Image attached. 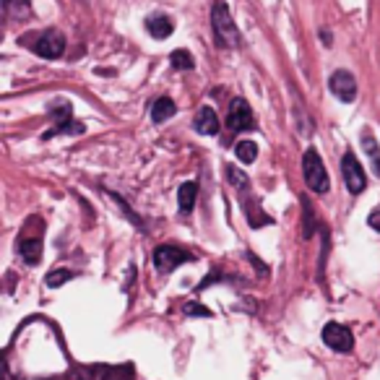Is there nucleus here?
I'll return each mask as SVG.
<instances>
[{"instance_id":"2eb2a0df","label":"nucleus","mask_w":380,"mask_h":380,"mask_svg":"<svg viewBox=\"0 0 380 380\" xmlns=\"http://www.w3.org/2000/svg\"><path fill=\"white\" fill-rule=\"evenodd\" d=\"M3 8H6L10 19H26L31 13L29 0H3Z\"/></svg>"},{"instance_id":"a211bd4d","label":"nucleus","mask_w":380,"mask_h":380,"mask_svg":"<svg viewBox=\"0 0 380 380\" xmlns=\"http://www.w3.org/2000/svg\"><path fill=\"white\" fill-rule=\"evenodd\" d=\"M170 63L177 70H190L193 65H196V61H193V55H190L188 50H175V52H172Z\"/></svg>"},{"instance_id":"6ab92c4d","label":"nucleus","mask_w":380,"mask_h":380,"mask_svg":"<svg viewBox=\"0 0 380 380\" xmlns=\"http://www.w3.org/2000/svg\"><path fill=\"white\" fill-rule=\"evenodd\" d=\"M227 180H230L232 185H237L240 190L248 188V177H245V175H242L237 167H227Z\"/></svg>"},{"instance_id":"f257e3e1","label":"nucleus","mask_w":380,"mask_h":380,"mask_svg":"<svg viewBox=\"0 0 380 380\" xmlns=\"http://www.w3.org/2000/svg\"><path fill=\"white\" fill-rule=\"evenodd\" d=\"M211 29H214V37L219 42V47H237L240 45V31L235 26L230 8L221 0H216L214 8H211Z\"/></svg>"},{"instance_id":"7ed1b4c3","label":"nucleus","mask_w":380,"mask_h":380,"mask_svg":"<svg viewBox=\"0 0 380 380\" xmlns=\"http://www.w3.org/2000/svg\"><path fill=\"white\" fill-rule=\"evenodd\" d=\"M29 47L34 55L47 58V61H55V58H61L63 52H65V40H63L61 31L47 29V31H42V34L29 37Z\"/></svg>"},{"instance_id":"4be33fe9","label":"nucleus","mask_w":380,"mask_h":380,"mask_svg":"<svg viewBox=\"0 0 380 380\" xmlns=\"http://www.w3.org/2000/svg\"><path fill=\"white\" fill-rule=\"evenodd\" d=\"M367 224H370V227H375V230L380 232V209H378V211H372L370 216H367Z\"/></svg>"},{"instance_id":"aec40b11","label":"nucleus","mask_w":380,"mask_h":380,"mask_svg":"<svg viewBox=\"0 0 380 380\" xmlns=\"http://www.w3.org/2000/svg\"><path fill=\"white\" fill-rule=\"evenodd\" d=\"M68 279H73V274L65 269H58V271H52L50 276H47V287H61V284H65Z\"/></svg>"},{"instance_id":"6e6552de","label":"nucleus","mask_w":380,"mask_h":380,"mask_svg":"<svg viewBox=\"0 0 380 380\" xmlns=\"http://www.w3.org/2000/svg\"><path fill=\"white\" fill-rule=\"evenodd\" d=\"M255 118H253L251 104L245 100H232L230 110H227V125L230 130H251Z\"/></svg>"},{"instance_id":"f8f14e48","label":"nucleus","mask_w":380,"mask_h":380,"mask_svg":"<svg viewBox=\"0 0 380 380\" xmlns=\"http://www.w3.org/2000/svg\"><path fill=\"white\" fill-rule=\"evenodd\" d=\"M175 112H177L175 102H172L170 97H161V100H157V102H154V107H151V120L164 122V120H170Z\"/></svg>"},{"instance_id":"412c9836","label":"nucleus","mask_w":380,"mask_h":380,"mask_svg":"<svg viewBox=\"0 0 380 380\" xmlns=\"http://www.w3.org/2000/svg\"><path fill=\"white\" fill-rule=\"evenodd\" d=\"M185 315H196V318H209L211 310H209V308H203V305H198V302H190V305H185Z\"/></svg>"},{"instance_id":"dca6fc26","label":"nucleus","mask_w":380,"mask_h":380,"mask_svg":"<svg viewBox=\"0 0 380 380\" xmlns=\"http://www.w3.org/2000/svg\"><path fill=\"white\" fill-rule=\"evenodd\" d=\"M235 154H237V159L242 164H253V161L258 159V146L253 143V141H240L237 146H235Z\"/></svg>"},{"instance_id":"ddd939ff","label":"nucleus","mask_w":380,"mask_h":380,"mask_svg":"<svg viewBox=\"0 0 380 380\" xmlns=\"http://www.w3.org/2000/svg\"><path fill=\"white\" fill-rule=\"evenodd\" d=\"M196 198H198V185L196 182H182L180 190H177V200H180V211H193L196 206Z\"/></svg>"},{"instance_id":"20e7f679","label":"nucleus","mask_w":380,"mask_h":380,"mask_svg":"<svg viewBox=\"0 0 380 380\" xmlns=\"http://www.w3.org/2000/svg\"><path fill=\"white\" fill-rule=\"evenodd\" d=\"M328 89L331 94L339 102H344V104L357 100V81H354V76H351L349 70H336L328 79Z\"/></svg>"},{"instance_id":"1a4fd4ad","label":"nucleus","mask_w":380,"mask_h":380,"mask_svg":"<svg viewBox=\"0 0 380 380\" xmlns=\"http://www.w3.org/2000/svg\"><path fill=\"white\" fill-rule=\"evenodd\" d=\"M52 115L58 118V122L52 125V130L45 133V138H52V136H58V133H84V125L81 122H73L70 120V107L68 104H58V107H52Z\"/></svg>"},{"instance_id":"f03ea898","label":"nucleus","mask_w":380,"mask_h":380,"mask_svg":"<svg viewBox=\"0 0 380 380\" xmlns=\"http://www.w3.org/2000/svg\"><path fill=\"white\" fill-rule=\"evenodd\" d=\"M302 177H305V185L318 196H323L328 190V172H326L323 159H320V154L315 149H308L305 157H302Z\"/></svg>"},{"instance_id":"9b49d317","label":"nucleus","mask_w":380,"mask_h":380,"mask_svg":"<svg viewBox=\"0 0 380 380\" xmlns=\"http://www.w3.org/2000/svg\"><path fill=\"white\" fill-rule=\"evenodd\" d=\"M146 29H149V34L154 40H167L172 31H175V26H172V19H167V16H151L146 21Z\"/></svg>"},{"instance_id":"f3484780","label":"nucleus","mask_w":380,"mask_h":380,"mask_svg":"<svg viewBox=\"0 0 380 380\" xmlns=\"http://www.w3.org/2000/svg\"><path fill=\"white\" fill-rule=\"evenodd\" d=\"M362 149L367 151V157L372 159V164H375V170H378L380 175V146H378V141H372L370 133H362Z\"/></svg>"},{"instance_id":"0eeeda50","label":"nucleus","mask_w":380,"mask_h":380,"mask_svg":"<svg viewBox=\"0 0 380 380\" xmlns=\"http://www.w3.org/2000/svg\"><path fill=\"white\" fill-rule=\"evenodd\" d=\"M185 260H193V255L180 251V248H175V245H159L154 251V266L159 271H175Z\"/></svg>"},{"instance_id":"39448f33","label":"nucleus","mask_w":380,"mask_h":380,"mask_svg":"<svg viewBox=\"0 0 380 380\" xmlns=\"http://www.w3.org/2000/svg\"><path fill=\"white\" fill-rule=\"evenodd\" d=\"M323 344L333 351H351L354 347V336H351V331L347 326H341V323H328L326 328H323Z\"/></svg>"},{"instance_id":"423d86ee","label":"nucleus","mask_w":380,"mask_h":380,"mask_svg":"<svg viewBox=\"0 0 380 380\" xmlns=\"http://www.w3.org/2000/svg\"><path fill=\"white\" fill-rule=\"evenodd\" d=\"M341 172H344L347 188H349L351 193H362V190H365L367 177H365V170L360 167V161H357V157H354L351 151L344 154V159H341Z\"/></svg>"},{"instance_id":"4468645a","label":"nucleus","mask_w":380,"mask_h":380,"mask_svg":"<svg viewBox=\"0 0 380 380\" xmlns=\"http://www.w3.org/2000/svg\"><path fill=\"white\" fill-rule=\"evenodd\" d=\"M19 251H21V258L26 260L29 266H34V263H40V255H42V240H21Z\"/></svg>"},{"instance_id":"9d476101","label":"nucleus","mask_w":380,"mask_h":380,"mask_svg":"<svg viewBox=\"0 0 380 380\" xmlns=\"http://www.w3.org/2000/svg\"><path fill=\"white\" fill-rule=\"evenodd\" d=\"M193 128H196V133H200V136H216V133H219V118H216V112L211 110V107H200L196 120H193Z\"/></svg>"}]
</instances>
